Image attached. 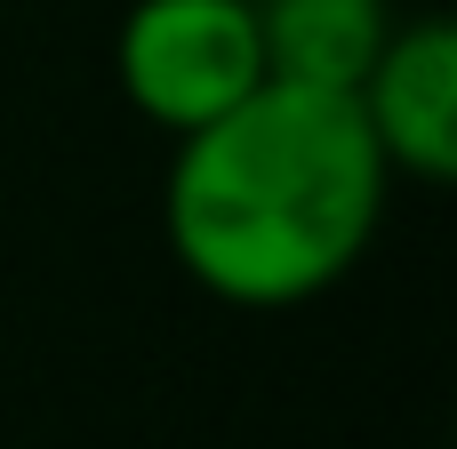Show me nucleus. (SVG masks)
<instances>
[{
	"mask_svg": "<svg viewBox=\"0 0 457 449\" xmlns=\"http://www.w3.org/2000/svg\"><path fill=\"white\" fill-rule=\"evenodd\" d=\"M353 112L402 185H450L457 177V32L442 16H410L386 32L378 64L353 88Z\"/></svg>",
	"mask_w": 457,
	"mask_h": 449,
	"instance_id": "obj_3",
	"label": "nucleus"
},
{
	"mask_svg": "<svg viewBox=\"0 0 457 449\" xmlns=\"http://www.w3.org/2000/svg\"><path fill=\"white\" fill-rule=\"evenodd\" d=\"M386 32H394V8L386 0H257L265 80H297V88L353 96L361 72L386 48Z\"/></svg>",
	"mask_w": 457,
	"mask_h": 449,
	"instance_id": "obj_4",
	"label": "nucleus"
},
{
	"mask_svg": "<svg viewBox=\"0 0 457 449\" xmlns=\"http://www.w3.org/2000/svg\"><path fill=\"white\" fill-rule=\"evenodd\" d=\"M112 80L129 112L169 137L217 121L265 80L257 0H129L112 32Z\"/></svg>",
	"mask_w": 457,
	"mask_h": 449,
	"instance_id": "obj_2",
	"label": "nucleus"
},
{
	"mask_svg": "<svg viewBox=\"0 0 457 449\" xmlns=\"http://www.w3.org/2000/svg\"><path fill=\"white\" fill-rule=\"evenodd\" d=\"M386 161L337 88L257 80L241 104L177 137L161 233L177 273L241 313L329 297L386 225Z\"/></svg>",
	"mask_w": 457,
	"mask_h": 449,
	"instance_id": "obj_1",
	"label": "nucleus"
}]
</instances>
